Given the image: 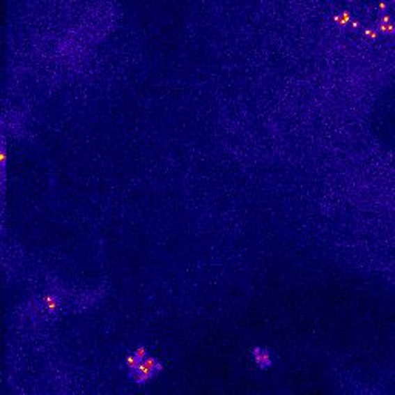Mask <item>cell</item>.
<instances>
[{
  "instance_id": "cell-1",
  "label": "cell",
  "mask_w": 395,
  "mask_h": 395,
  "mask_svg": "<svg viewBox=\"0 0 395 395\" xmlns=\"http://www.w3.org/2000/svg\"><path fill=\"white\" fill-rule=\"evenodd\" d=\"M162 371V363H160L156 358H147L146 362H142L141 364L134 366V368L128 369V378L132 380L133 383L138 385H146L148 382L160 375Z\"/></svg>"
},
{
  "instance_id": "cell-2",
  "label": "cell",
  "mask_w": 395,
  "mask_h": 395,
  "mask_svg": "<svg viewBox=\"0 0 395 395\" xmlns=\"http://www.w3.org/2000/svg\"><path fill=\"white\" fill-rule=\"evenodd\" d=\"M254 358H255V362L256 364L260 366V368L265 369V368H269V366L272 364V355L269 354V350L268 349H263V348H255L254 349Z\"/></svg>"
},
{
  "instance_id": "cell-3",
  "label": "cell",
  "mask_w": 395,
  "mask_h": 395,
  "mask_svg": "<svg viewBox=\"0 0 395 395\" xmlns=\"http://www.w3.org/2000/svg\"><path fill=\"white\" fill-rule=\"evenodd\" d=\"M147 358H148V355H147V350H146V349H144V348L136 349L134 352H132V354L127 357V366H128V369L134 368V366L141 364L142 362H146Z\"/></svg>"
}]
</instances>
